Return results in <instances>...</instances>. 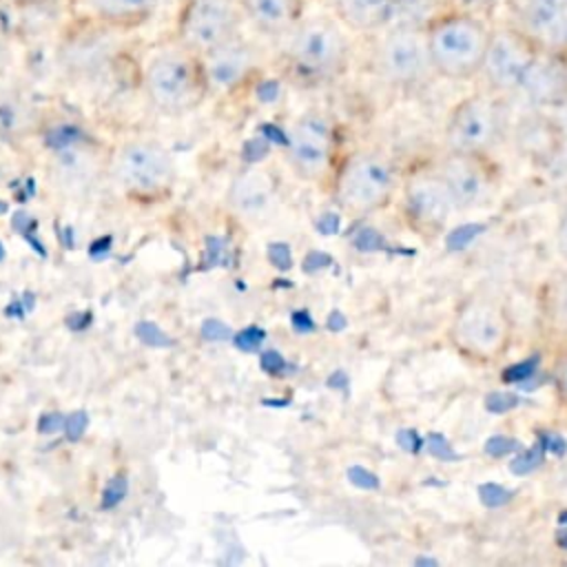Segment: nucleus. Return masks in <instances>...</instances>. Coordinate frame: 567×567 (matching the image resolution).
<instances>
[{
    "mask_svg": "<svg viewBox=\"0 0 567 567\" xmlns=\"http://www.w3.org/2000/svg\"><path fill=\"white\" fill-rule=\"evenodd\" d=\"M516 337L512 310L503 297L489 290H472L456 301L445 326L450 350L472 365L501 363Z\"/></svg>",
    "mask_w": 567,
    "mask_h": 567,
    "instance_id": "f257e3e1",
    "label": "nucleus"
},
{
    "mask_svg": "<svg viewBox=\"0 0 567 567\" xmlns=\"http://www.w3.org/2000/svg\"><path fill=\"white\" fill-rule=\"evenodd\" d=\"M352 38L328 9L308 11L279 42V55L290 71L310 82H330L348 71Z\"/></svg>",
    "mask_w": 567,
    "mask_h": 567,
    "instance_id": "f03ea898",
    "label": "nucleus"
},
{
    "mask_svg": "<svg viewBox=\"0 0 567 567\" xmlns=\"http://www.w3.org/2000/svg\"><path fill=\"white\" fill-rule=\"evenodd\" d=\"M494 20L450 7L425 27V40L436 78L450 82L476 80L492 38Z\"/></svg>",
    "mask_w": 567,
    "mask_h": 567,
    "instance_id": "7ed1b4c3",
    "label": "nucleus"
},
{
    "mask_svg": "<svg viewBox=\"0 0 567 567\" xmlns=\"http://www.w3.org/2000/svg\"><path fill=\"white\" fill-rule=\"evenodd\" d=\"M142 86L151 104L162 113L193 109L208 91L202 55L168 38L148 51L142 66Z\"/></svg>",
    "mask_w": 567,
    "mask_h": 567,
    "instance_id": "20e7f679",
    "label": "nucleus"
},
{
    "mask_svg": "<svg viewBox=\"0 0 567 567\" xmlns=\"http://www.w3.org/2000/svg\"><path fill=\"white\" fill-rule=\"evenodd\" d=\"M509 104L512 100L481 86L461 97L445 117L441 151L494 157L509 133Z\"/></svg>",
    "mask_w": 567,
    "mask_h": 567,
    "instance_id": "39448f33",
    "label": "nucleus"
},
{
    "mask_svg": "<svg viewBox=\"0 0 567 567\" xmlns=\"http://www.w3.org/2000/svg\"><path fill=\"white\" fill-rule=\"evenodd\" d=\"M394 202L403 226L421 241L441 239L461 215L434 159L403 171Z\"/></svg>",
    "mask_w": 567,
    "mask_h": 567,
    "instance_id": "423d86ee",
    "label": "nucleus"
},
{
    "mask_svg": "<svg viewBox=\"0 0 567 567\" xmlns=\"http://www.w3.org/2000/svg\"><path fill=\"white\" fill-rule=\"evenodd\" d=\"M403 171L381 151H359L350 155L337 179L334 195L348 215L379 213L396 199Z\"/></svg>",
    "mask_w": 567,
    "mask_h": 567,
    "instance_id": "0eeeda50",
    "label": "nucleus"
},
{
    "mask_svg": "<svg viewBox=\"0 0 567 567\" xmlns=\"http://www.w3.org/2000/svg\"><path fill=\"white\" fill-rule=\"evenodd\" d=\"M368 40H372V69L385 84L412 91L436 78L425 29L390 24Z\"/></svg>",
    "mask_w": 567,
    "mask_h": 567,
    "instance_id": "6e6552de",
    "label": "nucleus"
},
{
    "mask_svg": "<svg viewBox=\"0 0 567 567\" xmlns=\"http://www.w3.org/2000/svg\"><path fill=\"white\" fill-rule=\"evenodd\" d=\"M248 31L239 0H177L173 33L179 44L204 55Z\"/></svg>",
    "mask_w": 567,
    "mask_h": 567,
    "instance_id": "1a4fd4ad",
    "label": "nucleus"
},
{
    "mask_svg": "<svg viewBox=\"0 0 567 567\" xmlns=\"http://www.w3.org/2000/svg\"><path fill=\"white\" fill-rule=\"evenodd\" d=\"M540 49L505 22L494 20L492 38L483 58V66L476 75L481 89H487L501 97L514 100L532 62Z\"/></svg>",
    "mask_w": 567,
    "mask_h": 567,
    "instance_id": "9d476101",
    "label": "nucleus"
},
{
    "mask_svg": "<svg viewBox=\"0 0 567 567\" xmlns=\"http://www.w3.org/2000/svg\"><path fill=\"white\" fill-rule=\"evenodd\" d=\"M434 164L452 190L458 213L481 210L501 193V171L489 155L441 151Z\"/></svg>",
    "mask_w": 567,
    "mask_h": 567,
    "instance_id": "9b49d317",
    "label": "nucleus"
},
{
    "mask_svg": "<svg viewBox=\"0 0 567 567\" xmlns=\"http://www.w3.org/2000/svg\"><path fill=\"white\" fill-rule=\"evenodd\" d=\"M496 16L536 49L567 53V0H503Z\"/></svg>",
    "mask_w": 567,
    "mask_h": 567,
    "instance_id": "f8f14e48",
    "label": "nucleus"
},
{
    "mask_svg": "<svg viewBox=\"0 0 567 567\" xmlns=\"http://www.w3.org/2000/svg\"><path fill=\"white\" fill-rule=\"evenodd\" d=\"M264 60L261 38L248 35V31L228 40L226 44L202 55L204 78L208 91H233L252 78Z\"/></svg>",
    "mask_w": 567,
    "mask_h": 567,
    "instance_id": "ddd939ff",
    "label": "nucleus"
},
{
    "mask_svg": "<svg viewBox=\"0 0 567 567\" xmlns=\"http://www.w3.org/2000/svg\"><path fill=\"white\" fill-rule=\"evenodd\" d=\"M115 177L131 190H159L173 177V162L157 142H131L115 157Z\"/></svg>",
    "mask_w": 567,
    "mask_h": 567,
    "instance_id": "4468645a",
    "label": "nucleus"
},
{
    "mask_svg": "<svg viewBox=\"0 0 567 567\" xmlns=\"http://www.w3.org/2000/svg\"><path fill=\"white\" fill-rule=\"evenodd\" d=\"M162 0H71L69 18L120 33L146 27L159 11Z\"/></svg>",
    "mask_w": 567,
    "mask_h": 567,
    "instance_id": "2eb2a0df",
    "label": "nucleus"
},
{
    "mask_svg": "<svg viewBox=\"0 0 567 567\" xmlns=\"http://www.w3.org/2000/svg\"><path fill=\"white\" fill-rule=\"evenodd\" d=\"M567 95V53L538 51L514 102L525 109L549 111Z\"/></svg>",
    "mask_w": 567,
    "mask_h": 567,
    "instance_id": "dca6fc26",
    "label": "nucleus"
},
{
    "mask_svg": "<svg viewBox=\"0 0 567 567\" xmlns=\"http://www.w3.org/2000/svg\"><path fill=\"white\" fill-rule=\"evenodd\" d=\"M332 128L323 115L308 113L290 131L288 148L292 164L306 177H321L332 159Z\"/></svg>",
    "mask_w": 567,
    "mask_h": 567,
    "instance_id": "f3484780",
    "label": "nucleus"
},
{
    "mask_svg": "<svg viewBox=\"0 0 567 567\" xmlns=\"http://www.w3.org/2000/svg\"><path fill=\"white\" fill-rule=\"evenodd\" d=\"M507 140H512L514 151L523 159L538 168H543L563 144V135L549 113L536 109H525V113L509 124Z\"/></svg>",
    "mask_w": 567,
    "mask_h": 567,
    "instance_id": "a211bd4d",
    "label": "nucleus"
},
{
    "mask_svg": "<svg viewBox=\"0 0 567 567\" xmlns=\"http://www.w3.org/2000/svg\"><path fill=\"white\" fill-rule=\"evenodd\" d=\"M246 29L270 42H279L306 13L308 0H239Z\"/></svg>",
    "mask_w": 567,
    "mask_h": 567,
    "instance_id": "6ab92c4d",
    "label": "nucleus"
},
{
    "mask_svg": "<svg viewBox=\"0 0 567 567\" xmlns=\"http://www.w3.org/2000/svg\"><path fill=\"white\" fill-rule=\"evenodd\" d=\"M538 323L554 348L567 343V264L554 268L540 284Z\"/></svg>",
    "mask_w": 567,
    "mask_h": 567,
    "instance_id": "aec40b11",
    "label": "nucleus"
},
{
    "mask_svg": "<svg viewBox=\"0 0 567 567\" xmlns=\"http://www.w3.org/2000/svg\"><path fill=\"white\" fill-rule=\"evenodd\" d=\"M328 11L354 35L372 38L392 24V0H326Z\"/></svg>",
    "mask_w": 567,
    "mask_h": 567,
    "instance_id": "412c9836",
    "label": "nucleus"
},
{
    "mask_svg": "<svg viewBox=\"0 0 567 567\" xmlns=\"http://www.w3.org/2000/svg\"><path fill=\"white\" fill-rule=\"evenodd\" d=\"M95 168V157L86 148L75 146L73 140L58 146V155L53 159V177L64 190L82 193L93 182Z\"/></svg>",
    "mask_w": 567,
    "mask_h": 567,
    "instance_id": "4be33fe9",
    "label": "nucleus"
},
{
    "mask_svg": "<svg viewBox=\"0 0 567 567\" xmlns=\"http://www.w3.org/2000/svg\"><path fill=\"white\" fill-rule=\"evenodd\" d=\"M228 202L233 210L241 217H261L270 208L272 186L264 173H244L233 182L228 190Z\"/></svg>",
    "mask_w": 567,
    "mask_h": 567,
    "instance_id": "5701e85b",
    "label": "nucleus"
},
{
    "mask_svg": "<svg viewBox=\"0 0 567 567\" xmlns=\"http://www.w3.org/2000/svg\"><path fill=\"white\" fill-rule=\"evenodd\" d=\"M445 9H450L447 0H392V24L425 29Z\"/></svg>",
    "mask_w": 567,
    "mask_h": 567,
    "instance_id": "b1692460",
    "label": "nucleus"
},
{
    "mask_svg": "<svg viewBox=\"0 0 567 567\" xmlns=\"http://www.w3.org/2000/svg\"><path fill=\"white\" fill-rule=\"evenodd\" d=\"M549 379H551L554 401L560 408V412L567 416V343L554 348Z\"/></svg>",
    "mask_w": 567,
    "mask_h": 567,
    "instance_id": "393cba45",
    "label": "nucleus"
},
{
    "mask_svg": "<svg viewBox=\"0 0 567 567\" xmlns=\"http://www.w3.org/2000/svg\"><path fill=\"white\" fill-rule=\"evenodd\" d=\"M0 4L22 13H64L69 16L71 0H0Z\"/></svg>",
    "mask_w": 567,
    "mask_h": 567,
    "instance_id": "a878e982",
    "label": "nucleus"
},
{
    "mask_svg": "<svg viewBox=\"0 0 567 567\" xmlns=\"http://www.w3.org/2000/svg\"><path fill=\"white\" fill-rule=\"evenodd\" d=\"M447 2H450V7L474 11V13H481L485 18L496 20V13H498L503 0H447Z\"/></svg>",
    "mask_w": 567,
    "mask_h": 567,
    "instance_id": "bb28decb",
    "label": "nucleus"
},
{
    "mask_svg": "<svg viewBox=\"0 0 567 567\" xmlns=\"http://www.w3.org/2000/svg\"><path fill=\"white\" fill-rule=\"evenodd\" d=\"M554 248L563 264H567V202L563 204L554 226Z\"/></svg>",
    "mask_w": 567,
    "mask_h": 567,
    "instance_id": "cd10ccee",
    "label": "nucleus"
},
{
    "mask_svg": "<svg viewBox=\"0 0 567 567\" xmlns=\"http://www.w3.org/2000/svg\"><path fill=\"white\" fill-rule=\"evenodd\" d=\"M261 339H264V332L259 328H246L235 337V343L241 350H255L261 343Z\"/></svg>",
    "mask_w": 567,
    "mask_h": 567,
    "instance_id": "c85d7f7f",
    "label": "nucleus"
},
{
    "mask_svg": "<svg viewBox=\"0 0 567 567\" xmlns=\"http://www.w3.org/2000/svg\"><path fill=\"white\" fill-rule=\"evenodd\" d=\"M547 113H549V117L554 120L556 128L560 131L563 140H567V95H565L556 106H551Z\"/></svg>",
    "mask_w": 567,
    "mask_h": 567,
    "instance_id": "c756f323",
    "label": "nucleus"
},
{
    "mask_svg": "<svg viewBox=\"0 0 567 567\" xmlns=\"http://www.w3.org/2000/svg\"><path fill=\"white\" fill-rule=\"evenodd\" d=\"M202 334H204L208 341H219V339H226L230 332H228V328H226L221 321L208 319V321H204V326H202Z\"/></svg>",
    "mask_w": 567,
    "mask_h": 567,
    "instance_id": "7c9ffc66",
    "label": "nucleus"
},
{
    "mask_svg": "<svg viewBox=\"0 0 567 567\" xmlns=\"http://www.w3.org/2000/svg\"><path fill=\"white\" fill-rule=\"evenodd\" d=\"M124 492H126V481L117 476L115 481H111L109 489L104 492V505L109 507V505H115V503H120V501H122V496H124Z\"/></svg>",
    "mask_w": 567,
    "mask_h": 567,
    "instance_id": "2f4dec72",
    "label": "nucleus"
},
{
    "mask_svg": "<svg viewBox=\"0 0 567 567\" xmlns=\"http://www.w3.org/2000/svg\"><path fill=\"white\" fill-rule=\"evenodd\" d=\"M84 423H86V416H84V414H80V412L71 414V416L66 419V425H64V432H66V436H69L71 441L80 439V434L84 432Z\"/></svg>",
    "mask_w": 567,
    "mask_h": 567,
    "instance_id": "473e14b6",
    "label": "nucleus"
},
{
    "mask_svg": "<svg viewBox=\"0 0 567 567\" xmlns=\"http://www.w3.org/2000/svg\"><path fill=\"white\" fill-rule=\"evenodd\" d=\"M268 255H270V261L277 266V268H288L290 266V252H288V246H284V244H272L270 246V250H268Z\"/></svg>",
    "mask_w": 567,
    "mask_h": 567,
    "instance_id": "72a5a7b5",
    "label": "nucleus"
},
{
    "mask_svg": "<svg viewBox=\"0 0 567 567\" xmlns=\"http://www.w3.org/2000/svg\"><path fill=\"white\" fill-rule=\"evenodd\" d=\"M261 368L266 372H279L284 368V359L279 352H264L261 354Z\"/></svg>",
    "mask_w": 567,
    "mask_h": 567,
    "instance_id": "f704fd0d",
    "label": "nucleus"
}]
</instances>
